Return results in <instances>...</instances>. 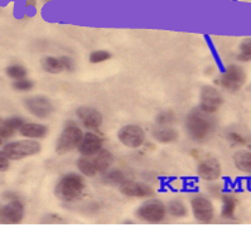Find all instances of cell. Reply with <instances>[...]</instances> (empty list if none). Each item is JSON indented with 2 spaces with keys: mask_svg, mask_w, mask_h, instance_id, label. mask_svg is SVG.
Wrapping results in <instances>:
<instances>
[{
  "mask_svg": "<svg viewBox=\"0 0 251 237\" xmlns=\"http://www.w3.org/2000/svg\"><path fill=\"white\" fill-rule=\"evenodd\" d=\"M184 128L191 139L195 142H202L211 137L215 129V120L212 114H207L200 109H193L186 116Z\"/></svg>",
  "mask_w": 251,
  "mask_h": 237,
  "instance_id": "6da1fadb",
  "label": "cell"
},
{
  "mask_svg": "<svg viewBox=\"0 0 251 237\" xmlns=\"http://www.w3.org/2000/svg\"><path fill=\"white\" fill-rule=\"evenodd\" d=\"M85 190V181L77 173H67L63 175L54 187V196L63 202H75L82 196Z\"/></svg>",
  "mask_w": 251,
  "mask_h": 237,
  "instance_id": "7a4b0ae2",
  "label": "cell"
},
{
  "mask_svg": "<svg viewBox=\"0 0 251 237\" xmlns=\"http://www.w3.org/2000/svg\"><path fill=\"white\" fill-rule=\"evenodd\" d=\"M41 151V144L36 139L18 140L6 144L4 146V153L8 155L10 160H22L24 158H29L37 155Z\"/></svg>",
  "mask_w": 251,
  "mask_h": 237,
  "instance_id": "3957f363",
  "label": "cell"
},
{
  "mask_svg": "<svg viewBox=\"0 0 251 237\" xmlns=\"http://www.w3.org/2000/svg\"><path fill=\"white\" fill-rule=\"evenodd\" d=\"M82 137L83 131L81 130V128H78L72 121L67 122L56 142V151L59 154H65L68 151H72L78 146Z\"/></svg>",
  "mask_w": 251,
  "mask_h": 237,
  "instance_id": "277c9868",
  "label": "cell"
},
{
  "mask_svg": "<svg viewBox=\"0 0 251 237\" xmlns=\"http://www.w3.org/2000/svg\"><path fill=\"white\" fill-rule=\"evenodd\" d=\"M136 216L144 222L160 223L167 216L166 205L159 199H148L136 210Z\"/></svg>",
  "mask_w": 251,
  "mask_h": 237,
  "instance_id": "5b68a950",
  "label": "cell"
},
{
  "mask_svg": "<svg viewBox=\"0 0 251 237\" xmlns=\"http://www.w3.org/2000/svg\"><path fill=\"white\" fill-rule=\"evenodd\" d=\"M246 82V72L239 65H230L225 70L220 78V83L225 90L230 92H237L244 87Z\"/></svg>",
  "mask_w": 251,
  "mask_h": 237,
  "instance_id": "8992f818",
  "label": "cell"
},
{
  "mask_svg": "<svg viewBox=\"0 0 251 237\" xmlns=\"http://www.w3.org/2000/svg\"><path fill=\"white\" fill-rule=\"evenodd\" d=\"M118 139L126 148L138 149L144 144L145 131L139 125H125L118 131Z\"/></svg>",
  "mask_w": 251,
  "mask_h": 237,
  "instance_id": "52a82bcc",
  "label": "cell"
},
{
  "mask_svg": "<svg viewBox=\"0 0 251 237\" xmlns=\"http://www.w3.org/2000/svg\"><path fill=\"white\" fill-rule=\"evenodd\" d=\"M224 104L221 92L213 86H203L200 94V107L198 109L207 114H215Z\"/></svg>",
  "mask_w": 251,
  "mask_h": 237,
  "instance_id": "ba28073f",
  "label": "cell"
},
{
  "mask_svg": "<svg viewBox=\"0 0 251 237\" xmlns=\"http://www.w3.org/2000/svg\"><path fill=\"white\" fill-rule=\"evenodd\" d=\"M24 106L33 116L38 118H48L54 113V106L52 101L42 95L27 98L24 101Z\"/></svg>",
  "mask_w": 251,
  "mask_h": 237,
  "instance_id": "9c48e42d",
  "label": "cell"
},
{
  "mask_svg": "<svg viewBox=\"0 0 251 237\" xmlns=\"http://www.w3.org/2000/svg\"><path fill=\"white\" fill-rule=\"evenodd\" d=\"M191 208H192L193 217L196 221L201 223L211 222L215 217V208L212 202L204 197H195L191 201Z\"/></svg>",
  "mask_w": 251,
  "mask_h": 237,
  "instance_id": "30bf717a",
  "label": "cell"
},
{
  "mask_svg": "<svg viewBox=\"0 0 251 237\" xmlns=\"http://www.w3.org/2000/svg\"><path fill=\"white\" fill-rule=\"evenodd\" d=\"M24 218V206L19 199H13L3 208H0V223L18 225Z\"/></svg>",
  "mask_w": 251,
  "mask_h": 237,
  "instance_id": "8fae6325",
  "label": "cell"
},
{
  "mask_svg": "<svg viewBox=\"0 0 251 237\" xmlns=\"http://www.w3.org/2000/svg\"><path fill=\"white\" fill-rule=\"evenodd\" d=\"M76 115L81 124L89 130H98L102 125V115L98 109L91 106H81L77 109Z\"/></svg>",
  "mask_w": 251,
  "mask_h": 237,
  "instance_id": "7c38bea8",
  "label": "cell"
},
{
  "mask_svg": "<svg viewBox=\"0 0 251 237\" xmlns=\"http://www.w3.org/2000/svg\"><path fill=\"white\" fill-rule=\"evenodd\" d=\"M119 190L124 196L131 197V198H149V197L154 196L153 188L142 182L127 181L126 179L119 187Z\"/></svg>",
  "mask_w": 251,
  "mask_h": 237,
  "instance_id": "4fadbf2b",
  "label": "cell"
},
{
  "mask_svg": "<svg viewBox=\"0 0 251 237\" xmlns=\"http://www.w3.org/2000/svg\"><path fill=\"white\" fill-rule=\"evenodd\" d=\"M221 164L216 158H206L197 166L198 177L206 182H213L221 177Z\"/></svg>",
  "mask_w": 251,
  "mask_h": 237,
  "instance_id": "5bb4252c",
  "label": "cell"
},
{
  "mask_svg": "<svg viewBox=\"0 0 251 237\" xmlns=\"http://www.w3.org/2000/svg\"><path fill=\"white\" fill-rule=\"evenodd\" d=\"M102 145L103 142L101 137H99L98 134L92 133V131H89V133L83 134L77 149L83 157H92V155L98 154L99 151L102 149Z\"/></svg>",
  "mask_w": 251,
  "mask_h": 237,
  "instance_id": "9a60e30c",
  "label": "cell"
},
{
  "mask_svg": "<svg viewBox=\"0 0 251 237\" xmlns=\"http://www.w3.org/2000/svg\"><path fill=\"white\" fill-rule=\"evenodd\" d=\"M151 137L155 142H163V144H168V142H173L179 138V133L176 130L173 126H162V125H157L154 128Z\"/></svg>",
  "mask_w": 251,
  "mask_h": 237,
  "instance_id": "2e32d148",
  "label": "cell"
},
{
  "mask_svg": "<svg viewBox=\"0 0 251 237\" xmlns=\"http://www.w3.org/2000/svg\"><path fill=\"white\" fill-rule=\"evenodd\" d=\"M114 162H115L114 154L110 150H107V149H101L98 154H95L94 160H92V163H94L98 173L107 172L114 166Z\"/></svg>",
  "mask_w": 251,
  "mask_h": 237,
  "instance_id": "e0dca14e",
  "label": "cell"
},
{
  "mask_svg": "<svg viewBox=\"0 0 251 237\" xmlns=\"http://www.w3.org/2000/svg\"><path fill=\"white\" fill-rule=\"evenodd\" d=\"M18 131L22 137L28 138V139H42L47 135L48 129L45 125L37 124V122H24Z\"/></svg>",
  "mask_w": 251,
  "mask_h": 237,
  "instance_id": "ac0fdd59",
  "label": "cell"
},
{
  "mask_svg": "<svg viewBox=\"0 0 251 237\" xmlns=\"http://www.w3.org/2000/svg\"><path fill=\"white\" fill-rule=\"evenodd\" d=\"M233 164L240 172L251 174V151L240 150L233 155Z\"/></svg>",
  "mask_w": 251,
  "mask_h": 237,
  "instance_id": "d6986e66",
  "label": "cell"
},
{
  "mask_svg": "<svg viewBox=\"0 0 251 237\" xmlns=\"http://www.w3.org/2000/svg\"><path fill=\"white\" fill-rule=\"evenodd\" d=\"M166 208L167 213L175 218H184L188 216V208L186 203L180 199H172L168 202V205H166Z\"/></svg>",
  "mask_w": 251,
  "mask_h": 237,
  "instance_id": "ffe728a7",
  "label": "cell"
},
{
  "mask_svg": "<svg viewBox=\"0 0 251 237\" xmlns=\"http://www.w3.org/2000/svg\"><path fill=\"white\" fill-rule=\"evenodd\" d=\"M102 181L103 183L109 184V186H112V187H120L121 184L126 181L125 178V174L119 169H111V170H107V172L102 173Z\"/></svg>",
  "mask_w": 251,
  "mask_h": 237,
  "instance_id": "44dd1931",
  "label": "cell"
},
{
  "mask_svg": "<svg viewBox=\"0 0 251 237\" xmlns=\"http://www.w3.org/2000/svg\"><path fill=\"white\" fill-rule=\"evenodd\" d=\"M42 69L50 74H57L63 71V66L61 59L56 57H45L42 59Z\"/></svg>",
  "mask_w": 251,
  "mask_h": 237,
  "instance_id": "7402d4cb",
  "label": "cell"
},
{
  "mask_svg": "<svg viewBox=\"0 0 251 237\" xmlns=\"http://www.w3.org/2000/svg\"><path fill=\"white\" fill-rule=\"evenodd\" d=\"M235 210H236V201L232 196H224L222 197V210L221 216L224 218L233 219L235 218Z\"/></svg>",
  "mask_w": 251,
  "mask_h": 237,
  "instance_id": "603a6c76",
  "label": "cell"
},
{
  "mask_svg": "<svg viewBox=\"0 0 251 237\" xmlns=\"http://www.w3.org/2000/svg\"><path fill=\"white\" fill-rule=\"evenodd\" d=\"M76 166L81 173L86 177H95L96 175V168H95L92 160L89 159V157H81L80 159L76 162Z\"/></svg>",
  "mask_w": 251,
  "mask_h": 237,
  "instance_id": "cb8c5ba5",
  "label": "cell"
},
{
  "mask_svg": "<svg viewBox=\"0 0 251 237\" xmlns=\"http://www.w3.org/2000/svg\"><path fill=\"white\" fill-rule=\"evenodd\" d=\"M237 59L241 62H250L251 61V38H246L240 43V52Z\"/></svg>",
  "mask_w": 251,
  "mask_h": 237,
  "instance_id": "d4e9b609",
  "label": "cell"
},
{
  "mask_svg": "<svg viewBox=\"0 0 251 237\" xmlns=\"http://www.w3.org/2000/svg\"><path fill=\"white\" fill-rule=\"evenodd\" d=\"M155 122L162 126H172L176 122V116L172 111H162L155 118Z\"/></svg>",
  "mask_w": 251,
  "mask_h": 237,
  "instance_id": "484cf974",
  "label": "cell"
},
{
  "mask_svg": "<svg viewBox=\"0 0 251 237\" xmlns=\"http://www.w3.org/2000/svg\"><path fill=\"white\" fill-rule=\"evenodd\" d=\"M6 74L13 80H21L27 76V70L21 65H13L6 69Z\"/></svg>",
  "mask_w": 251,
  "mask_h": 237,
  "instance_id": "4316f807",
  "label": "cell"
},
{
  "mask_svg": "<svg viewBox=\"0 0 251 237\" xmlns=\"http://www.w3.org/2000/svg\"><path fill=\"white\" fill-rule=\"evenodd\" d=\"M111 58V53L107 52V50H94L91 54H90V62L94 63V65H98V63L105 62L107 59Z\"/></svg>",
  "mask_w": 251,
  "mask_h": 237,
  "instance_id": "83f0119b",
  "label": "cell"
},
{
  "mask_svg": "<svg viewBox=\"0 0 251 237\" xmlns=\"http://www.w3.org/2000/svg\"><path fill=\"white\" fill-rule=\"evenodd\" d=\"M34 87V82L28 78H21V80H15L13 83V89L17 90V91H29Z\"/></svg>",
  "mask_w": 251,
  "mask_h": 237,
  "instance_id": "f1b7e54d",
  "label": "cell"
},
{
  "mask_svg": "<svg viewBox=\"0 0 251 237\" xmlns=\"http://www.w3.org/2000/svg\"><path fill=\"white\" fill-rule=\"evenodd\" d=\"M15 134V130L10 128L5 120H0V138H12Z\"/></svg>",
  "mask_w": 251,
  "mask_h": 237,
  "instance_id": "f546056e",
  "label": "cell"
},
{
  "mask_svg": "<svg viewBox=\"0 0 251 237\" xmlns=\"http://www.w3.org/2000/svg\"><path fill=\"white\" fill-rule=\"evenodd\" d=\"M5 121L8 122V125H9L10 128L15 131H18L19 129H21L22 125L24 124V121L21 118H6Z\"/></svg>",
  "mask_w": 251,
  "mask_h": 237,
  "instance_id": "4dcf8cb0",
  "label": "cell"
},
{
  "mask_svg": "<svg viewBox=\"0 0 251 237\" xmlns=\"http://www.w3.org/2000/svg\"><path fill=\"white\" fill-rule=\"evenodd\" d=\"M9 160L4 150L0 151V172H6L9 169Z\"/></svg>",
  "mask_w": 251,
  "mask_h": 237,
  "instance_id": "1f68e13d",
  "label": "cell"
},
{
  "mask_svg": "<svg viewBox=\"0 0 251 237\" xmlns=\"http://www.w3.org/2000/svg\"><path fill=\"white\" fill-rule=\"evenodd\" d=\"M59 59H61V62H62L63 70H66V71H74L75 62L72 61V58H70V57H61Z\"/></svg>",
  "mask_w": 251,
  "mask_h": 237,
  "instance_id": "d6a6232c",
  "label": "cell"
},
{
  "mask_svg": "<svg viewBox=\"0 0 251 237\" xmlns=\"http://www.w3.org/2000/svg\"><path fill=\"white\" fill-rule=\"evenodd\" d=\"M230 138L232 140H235L236 142H242V139L240 138V135H237V134H230Z\"/></svg>",
  "mask_w": 251,
  "mask_h": 237,
  "instance_id": "836d02e7",
  "label": "cell"
},
{
  "mask_svg": "<svg viewBox=\"0 0 251 237\" xmlns=\"http://www.w3.org/2000/svg\"><path fill=\"white\" fill-rule=\"evenodd\" d=\"M34 3H36V1H34V0H27V6H33L34 5Z\"/></svg>",
  "mask_w": 251,
  "mask_h": 237,
  "instance_id": "e575fe53",
  "label": "cell"
},
{
  "mask_svg": "<svg viewBox=\"0 0 251 237\" xmlns=\"http://www.w3.org/2000/svg\"><path fill=\"white\" fill-rule=\"evenodd\" d=\"M1 144H3V139L0 138V145H1Z\"/></svg>",
  "mask_w": 251,
  "mask_h": 237,
  "instance_id": "d590c367",
  "label": "cell"
},
{
  "mask_svg": "<svg viewBox=\"0 0 251 237\" xmlns=\"http://www.w3.org/2000/svg\"><path fill=\"white\" fill-rule=\"evenodd\" d=\"M45 1H53V0H45Z\"/></svg>",
  "mask_w": 251,
  "mask_h": 237,
  "instance_id": "8d00e7d4",
  "label": "cell"
},
{
  "mask_svg": "<svg viewBox=\"0 0 251 237\" xmlns=\"http://www.w3.org/2000/svg\"><path fill=\"white\" fill-rule=\"evenodd\" d=\"M0 208H1V207H0Z\"/></svg>",
  "mask_w": 251,
  "mask_h": 237,
  "instance_id": "74e56055",
  "label": "cell"
}]
</instances>
